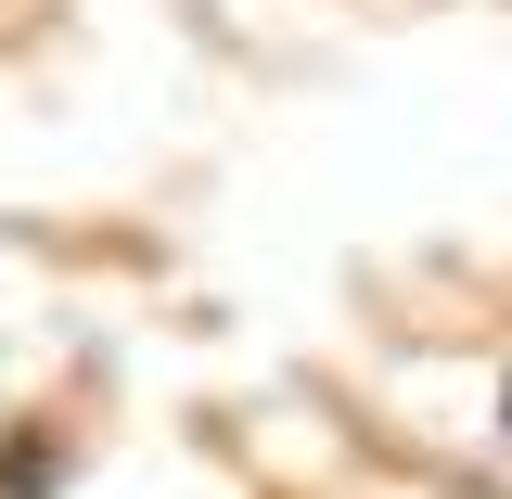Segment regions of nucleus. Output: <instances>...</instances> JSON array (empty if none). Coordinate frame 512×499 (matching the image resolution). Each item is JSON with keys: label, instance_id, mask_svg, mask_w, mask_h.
<instances>
[{"label": "nucleus", "instance_id": "2", "mask_svg": "<svg viewBox=\"0 0 512 499\" xmlns=\"http://www.w3.org/2000/svg\"><path fill=\"white\" fill-rule=\"evenodd\" d=\"M500 436H512V384H500Z\"/></svg>", "mask_w": 512, "mask_h": 499}, {"label": "nucleus", "instance_id": "1", "mask_svg": "<svg viewBox=\"0 0 512 499\" xmlns=\"http://www.w3.org/2000/svg\"><path fill=\"white\" fill-rule=\"evenodd\" d=\"M64 487V448H13V461H0V499H52Z\"/></svg>", "mask_w": 512, "mask_h": 499}]
</instances>
